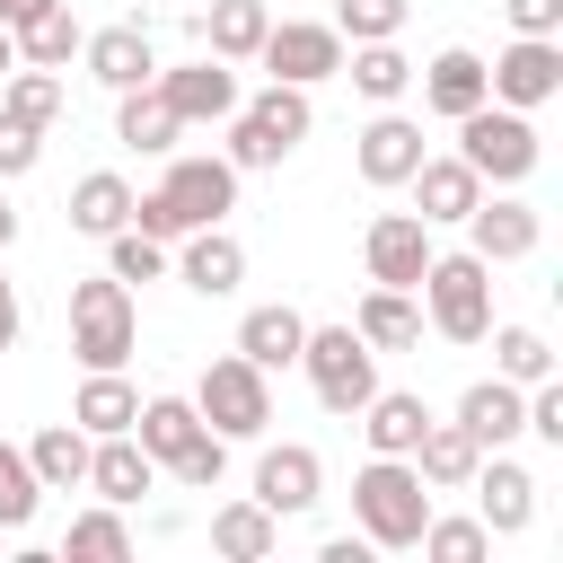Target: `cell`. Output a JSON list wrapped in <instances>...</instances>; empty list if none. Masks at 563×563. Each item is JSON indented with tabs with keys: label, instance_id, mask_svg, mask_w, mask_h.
<instances>
[{
	"label": "cell",
	"instance_id": "cb8c5ba5",
	"mask_svg": "<svg viewBox=\"0 0 563 563\" xmlns=\"http://www.w3.org/2000/svg\"><path fill=\"white\" fill-rule=\"evenodd\" d=\"M361 440H369V457H413V440H422V422H431V405L422 396H405V387H378L361 413Z\"/></svg>",
	"mask_w": 563,
	"mask_h": 563
},
{
	"label": "cell",
	"instance_id": "60d3db41",
	"mask_svg": "<svg viewBox=\"0 0 563 563\" xmlns=\"http://www.w3.org/2000/svg\"><path fill=\"white\" fill-rule=\"evenodd\" d=\"M35 501H44V484H35V466H26V449H18V440H0V528L18 537V528L35 519Z\"/></svg>",
	"mask_w": 563,
	"mask_h": 563
},
{
	"label": "cell",
	"instance_id": "3957f363",
	"mask_svg": "<svg viewBox=\"0 0 563 563\" xmlns=\"http://www.w3.org/2000/svg\"><path fill=\"white\" fill-rule=\"evenodd\" d=\"M413 299H422L431 334H449V343H484V325H493V264H484L475 246H457V255H440V246H431V264H422V282H413Z\"/></svg>",
	"mask_w": 563,
	"mask_h": 563
},
{
	"label": "cell",
	"instance_id": "ee69618b",
	"mask_svg": "<svg viewBox=\"0 0 563 563\" xmlns=\"http://www.w3.org/2000/svg\"><path fill=\"white\" fill-rule=\"evenodd\" d=\"M519 413H528V431H537V440H545V449H563V378H537V387H528V405H519Z\"/></svg>",
	"mask_w": 563,
	"mask_h": 563
},
{
	"label": "cell",
	"instance_id": "1f68e13d",
	"mask_svg": "<svg viewBox=\"0 0 563 563\" xmlns=\"http://www.w3.org/2000/svg\"><path fill=\"white\" fill-rule=\"evenodd\" d=\"M132 413H141V387H132L123 369H88V387L70 396V422H79L88 440H106V431H132Z\"/></svg>",
	"mask_w": 563,
	"mask_h": 563
},
{
	"label": "cell",
	"instance_id": "f6af8a7d",
	"mask_svg": "<svg viewBox=\"0 0 563 563\" xmlns=\"http://www.w3.org/2000/svg\"><path fill=\"white\" fill-rule=\"evenodd\" d=\"M35 158H44V132H35V123H18V114H0V185H9V176H26Z\"/></svg>",
	"mask_w": 563,
	"mask_h": 563
},
{
	"label": "cell",
	"instance_id": "f35d334b",
	"mask_svg": "<svg viewBox=\"0 0 563 563\" xmlns=\"http://www.w3.org/2000/svg\"><path fill=\"white\" fill-rule=\"evenodd\" d=\"M413 545H422L431 563H484V554H493V528H484V519H440V510H431Z\"/></svg>",
	"mask_w": 563,
	"mask_h": 563
},
{
	"label": "cell",
	"instance_id": "8992f818",
	"mask_svg": "<svg viewBox=\"0 0 563 563\" xmlns=\"http://www.w3.org/2000/svg\"><path fill=\"white\" fill-rule=\"evenodd\" d=\"M141 343V317H132V282L97 273V282H70V352L88 369H123Z\"/></svg>",
	"mask_w": 563,
	"mask_h": 563
},
{
	"label": "cell",
	"instance_id": "f1b7e54d",
	"mask_svg": "<svg viewBox=\"0 0 563 563\" xmlns=\"http://www.w3.org/2000/svg\"><path fill=\"white\" fill-rule=\"evenodd\" d=\"M273 545H282V519H273V510H264L255 493H246V501H220V510H211V554H229V563H264Z\"/></svg>",
	"mask_w": 563,
	"mask_h": 563
},
{
	"label": "cell",
	"instance_id": "f907efd6",
	"mask_svg": "<svg viewBox=\"0 0 563 563\" xmlns=\"http://www.w3.org/2000/svg\"><path fill=\"white\" fill-rule=\"evenodd\" d=\"M9 246H18V211L0 202V255H9Z\"/></svg>",
	"mask_w": 563,
	"mask_h": 563
},
{
	"label": "cell",
	"instance_id": "ab89813d",
	"mask_svg": "<svg viewBox=\"0 0 563 563\" xmlns=\"http://www.w3.org/2000/svg\"><path fill=\"white\" fill-rule=\"evenodd\" d=\"M413 0H334V35L343 44H378V35H405Z\"/></svg>",
	"mask_w": 563,
	"mask_h": 563
},
{
	"label": "cell",
	"instance_id": "f546056e",
	"mask_svg": "<svg viewBox=\"0 0 563 563\" xmlns=\"http://www.w3.org/2000/svg\"><path fill=\"white\" fill-rule=\"evenodd\" d=\"M264 26H273V9H264V0H211V9L194 18V35H202V53H220V62H255V44H264Z\"/></svg>",
	"mask_w": 563,
	"mask_h": 563
},
{
	"label": "cell",
	"instance_id": "603a6c76",
	"mask_svg": "<svg viewBox=\"0 0 563 563\" xmlns=\"http://www.w3.org/2000/svg\"><path fill=\"white\" fill-rule=\"evenodd\" d=\"M528 387H510V378H475L466 396H457V422L475 431V449H510L519 431H528Z\"/></svg>",
	"mask_w": 563,
	"mask_h": 563
},
{
	"label": "cell",
	"instance_id": "bcb514c9",
	"mask_svg": "<svg viewBox=\"0 0 563 563\" xmlns=\"http://www.w3.org/2000/svg\"><path fill=\"white\" fill-rule=\"evenodd\" d=\"M510 35H563V0H501Z\"/></svg>",
	"mask_w": 563,
	"mask_h": 563
},
{
	"label": "cell",
	"instance_id": "e575fe53",
	"mask_svg": "<svg viewBox=\"0 0 563 563\" xmlns=\"http://www.w3.org/2000/svg\"><path fill=\"white\" fill-rule=\"evenodd\" d=\"M123 220H132V185H123L114 167H97V176L70 185V229H79V238H114Z\"/></svg>",
	"mask_w": 563,
	"mask_h": 563
},
{
	"label": "cell",
	"instance_id": "9a60e30c",
	"mask_svg": "<svg viewBox=\"0 0 563 563\" xmlns=\"http://www.w3.org/2000/svg\"><path fill=\"white\" fill-rule=\"evenodd\" d=\"M361 255H369V282L413 290V282H422V264H431V220H422V211H378V220H369V238H361Z\"/></svg>",
	"mask_w": 563,
	"mask_h": 563
},
{
	"label": "cell",
	"instance_id": "d6a6232c",
	"mask_svg": "<svg viewBox=\"0 0 563 563\" xmlns=\"http://www.w3.org/2000/svg\"><path fill=\"white\" fill-rule=\"evenodd\" d=\"M88 449H97V440H88L79 422H44V431L26 440V466H35L44 493H70V484H88Z\"/></svg>",
	"mask_w": 563,
	"mask_h": 563
},
{
	"label": "cell",
	"instance_id": "836d02e7",
	"mask_svg": "<svg viewBox=\"0 0 563 563\" xmlns=\"http://www.w3.org/2000/svg\"><path fill=\"white\" fill-rule=\"evenodd\" d=\"M343 79H352L369 106H396V97L413 88V62L396 53V35H378V44H352V53H343Z\"/></svg>",
	"mask_w": 563,
	"mask_h": 563
},
{
	"label": "cell",
	"instance_id": "8fae6325",
	"mask_svg": "<svg viewBox=\"0 0 563 563\" xmlns=\"http://www.w3.org/2000/svg\"><path fill=\"white\" fill-rule=\"evenodd\" d=\"M466 493H475V519H484L493 537H519V528L537 519V475H528L510 449H484L475 475H466Z\"/></svg>",
	"mask_w": 563,
	"mask_h": 563
},
{
	"label": "cell",
	"instance_id": "7bdbcfd3",
	"mask_svg": "<svg viewBox=\"0 0 563 563\" xmlns=\"http://www.w3.org/2000/svg\"><path fill=\"white\" fill-rule=\"evenodd\" d=\"M167 475H176V484H194V493H220V475H229V440L202 422V431H194V449H185Z\"/></svg>",
	"mask_w": 563,
	"mask_h": 563
},
{
	"label": "cell",
	"instance_id": "7402d4cb",
	"mask_svg": "<svg viewBox=\"0 0 563 563\" xmlns=\"http://www.w3.org/2000/svg\"><path fill=\"white\" fill-rule=\"evenodd\" d=\"M299 343H308V317H299V308H282V299L238 317V352H246L264 378H273V369H299Z\"/></svg>",
	"mask_w": 563,
	"mask_h": 563
},
{
	"label": "cell",
	"instance_id": "6da1fadb",
	"mask_svg": "<svg viewBox=\"0 0 563 563\" xmlns=\"http://www.w3.org/2000/svg\"><path fill=\"white\" fill-rule=\"evenodd\" d=\"M229 211H238V167L229 158H176L167 150V176L150 194H132V229L158 238V246H176L185 229H211Z\"/></svg>",
	"mask_w": 563,
	"mask_h": 563
},
{
	"label": "cell",
	"instance_id": "44dd1931",
	"mask_svg": "<svg viewBox=\"0 0 563 563\" xmlns=\"http://www.w3.org/2000/svg\"><path fill=\"white\" fill-rule=\"evenodd\" d=\"M413 79H422V106H431V114H449V123H457V114H475V106L493 97V88H484V53H466V44L431 53V70H413Z\"/></svg>",
	"mask_w": 563,
	"mask_h": 563
},
{
	"label": "cell",
	"instance_id": "52a82bcc",
	"mask_svg": "<svg viewBox=\"0 0 563 563\" xmlns=\"http://www.w3.org/2000/svg\"><path fill=\"white\" fill-rule=\"evenodd\" d=\"M194 413H202L220 440H264V422H273V378H264L246 352H220V361H202V378H194Z\"/></svg>",
	"mask_w": 563,
	"mask_h": 563
},
{
	"label": "cell",
	"instance_id": "816d5d0a",
	"mask_svg": "<svg viewBox=\"0 0 563 563\" xmlns=\"http://www.w3.org/2000/svg\"><path fill=\"white\" fill-rule=\"evenodd\" d=\"M9 70H18V35L0 26V79H9Z\"/></svg>",
	"mask_w": 563,
	"mask_h": 563
},
{
	"label": "cell",
	"instance_id": "74e56055",
	"mask_svg": "<svg viewBox=\"0 0 563 563\" xmlns=\"http://www.w3.org/2000/svg\"><path fill=\"white\" fill-rule=\"evenodd\" d=\"M62 554H70V563H123V554H132V528H123V510H114V501L79 510V519H70V537H62Z\"/></svg>",
	"mask_w": 563,
	"mask_h": 563
},
{
	"label": "cell",
	"instance_id": "9c48e42d",
	"mask_svg": "<svg viewBox=\"0 0 563 563\" xmlns=\"http://www.w3.org/2000/svg\"><path fill=\"white\" fill-rule=\"evenodd\" d=\"M484 88H493V106H519V114L554 106L563 97V35H510V53L484 62Z\"/></svg>",
	"mask_w": 563,
	"mask_h": 563
},
{
	"label": "cell",
	"instance_id": "8d00e7d4",
	"mask_svg": "<svg viewBox=\"0 0 563 563\" xmlns=\"http://www.w3.org/2000/svg\"><path fill=\"white\" fill-rule=\"evenodd\" d=\"M0 114H18V123H35V132H53V114H62V70L18 62V70L0 79Z\"/></svg>",
	"mask_w": 563,
	"mask_h": 563
},
{
	"label": "cell",
	"instance_id": "681fc988",
	"mask_svg": "<svg viewBox=\"0 0 563 563\" xmlns=\"http://www.w3.org/2000/svg\"><path fill=\"white\" fill-rule=\"evenodd\" d=\"M44 0H0V26H18V18H35Z\"/></svg>",
	"mask_w": 563,
	"mask_h": 563
},
{
	"label": "cell",
	"instance_id": "e0dca14e",
	"mask_svg": "<svg viewBox=\"0 0 563 563\" xmlns=\"http://www.w3.org/2000/svg\"><path fill=\"white\" fill-rule=\"evenodd\" d=\"M176 282L194 290V299H229L238 282H246V246L211 220V229H185L176 238Z\"/></svg>",
	"mask_w": 563,
	"mask_h": 563
},
{
	"label": "cell",
	"instance_id": "c3c4849f",
	"mask_svg": "<svg viewBox=\"0 0 563 563\" xmlns=\"http://www.w3.org/2000/svg\"><path fill=\"white\" fill-rule=\"evenodd\" d=\"M9 343H18V290L0 282V352H9Z\"/></svg>",
	"mask_w": 563,
	"mask_h": 563
},
{
	"label": "cell",
	"instance_id": "484cf974",
	"mask_svg": "<svg viewBox=\"0 0 563 563\" xmlns=\"http://www.w3.org/2000/svg\"><path fill=\"white\" fill-rule=\"evenodd\" d=\"M352 334H361L369 352H413V343H422V299H413V290H387V282H378V290H369V299L352 308Z\"/></svg>",
	"mask_w": 563,
	"mask_h": 563
},
{
	"label": "cell",
	"instance_id": "4fadbf2b",
	"mask_svg": "<svg viewBox=\"0 0 563 563\" xmlns=\"http://www.w3.org/2000/svg\"><path fill=\"white\" fill-rule=\"evenodd\" d=\"M150 88L176 106V123H229V114H238V62H220V53L176 62V70H158Z\"/></svg>",
	"mask_w": 563,
	"mask_h": 563
},
{
	"label": "cell",
	"instance_id": "83f0119b",
	"mask_svg": "<svg viewBox=\"0 0 563 563\" xmlns=\"http://www.w3.org/2000/svg\"><path fill=\"white\" fill-rule=\"evenodd\" d=\"M194 431H202V413H194V396H141V413H132V440L158 457V475L194 449Z\"/></svg>",
	"mask_w": 563,
	"mask_h": 563
},
{
	"label": "cell",
	"instance_id": "7dc6e473",
	"mask_svg": "<svg viewBox=\"0 0 563 563\" xmlns=\"http://www.w3.org/2000/svg\"><path fill=\"white\" fill-rule=\"evenodd\" d=\"M325 563H369V537H325Z\"/></svg>",
	"mask_w": 563,
	"mask_h": 563
},
{
	"label": "cell",
	"instance_id": "7a4b0ae2",
	"mask_svg": "<svg viewBox=\"0 0 563 563\" xmlns=\"http://www.w3.org/2000/svg\"><path fill=\"white\" fill-rule=\"evenodd\" d=\"M308 123H317V106H308V88H290V79H273L264 97H238V114H229V167L238 176H255V167H282L299 141H308Z\"/></svg>",
	"mask_w": 563,
	"mask_h": 563
},
{
	"label": "cell",
	"instance_id": "ffe728a7",
	"mask_svg": "<svg viewBox=\"0 0 563 563\" xmlns=\"http://www.w3.org/2000/svg\"><path fill=\"white\" fill-rule=\"evenodd\" d=\"M405 185H413V211H422L431 229H449V220H466V211L484 202V176H475L457 150H449V158H431V150H422V167H413Z\"/></svg>",
	"mask_w": 563,
	"mask_h": 563
},
{
	"label": "cell",
	"instance_id": "30bf717a",
	"mask_svg": "<svg viewBox=\"0 0 563 563\" xmlns=\"http://www.w3.org/2000/svg\"><path fill=\"white\" fill-rule=\"evenodd\" d=\"M343 35L334 26H317V18H282V26H264V44H255V62L273 70V79H290V88H317V79H343Z\"/></svg>",
	"mask_w": 563,
	"mask_h": 563
},
{
	"label": "cell",
	"instance_id": "ac0fdd59",
	"mask_svg": "<svg viewBox=\"0 0 563 563\" xmlns=\"http://www.w3.org/2000/svg\"><path fill=\"white\" fill-rule=\"evenodd\" d=\"M352 167H361V185H405L413 167H422V123L413 114H369L361 123V150H352Z\"/></svg>",
	"mask_w": 563,
	"mask_h": 563
},
{
	"label": "cell",
	"instance_id": "4dcf8cb0",
	"mask_svg": "<svg viewBox=\"0 0 563 563\" xmlns=\"http://www.w3.org/2000/svg\"><path fill=\"white\" fill-rule=\"evenodd\" d=\"M9 35H18V62H35V70H70V53H79V35H88V26L70 18V0H44V9H35V18H18Z\"/></svg>",
	"mask_w": 563,
	"mask_h": 563
},
{
	"label": "cell",
	"instance_id": "d4e9b609",
	"mask_svg": "<svg viewBox=\"0 0 563 563\" xmlns=\"http://www.w3.org/2000/svg\"><path fill=\"white\" fill-rule=\"evenodd\" d=\"M475 457H484V449H475V431H466V422H440V413H431V422H422V440H413V475H422L431 493H466Z\"/></svg>",
	"mask_w": 563,
	"mask_h": 563
},
{
	"label": "cell",
	"instance_id": "2e32d148",
	"mask_svg": "<svg viewBox=\"0 0 563 563\" xmlns=\"http://www.w3.org/2000/svg\"><path fill=\"white\" fill-rule=\"evenodd\" d=\"M317 493H325V457H317L308 440H282V449H264V457H255V501H264L273 519L317 510Z\"/></svg>",
	"mask_w": 563,
	"mask_h": 563
},
{
	"label": "cell",
	"instance_id": "4316f807",
	"mask_svg": "<svg viewBox=\"0 0 563 563\" xmlns=\"http://www.w3.org/2000/svg\"><path fill=\"white\" fill-rule=\"evenodd\" d=\"M176 132H185V123H176V106H167L158 88H123V97H114V141H123V150L167 158V150H176Z\"/></svg>",
	"mask_w": 563,
	"mask_h": 563
},
{
	"label": "cell",
	"instance_id": "d6986e66",
	"mask_svg": "<svg viewBox=\"0 0 563 563\" xmlns=\"http://www.w3.org/2000/svg\"><path fill=\"white\" fill-rule=\"evenodd\" d=\"M88 493L114 501V510H132L141 493H158V457H150L132 431H106V440L88 449Z\"/></svg>",
	"mask_w": 563,
	"mask_h": 563
},
{
	"label": "cell",
	"instance_id": "ba28073f",
	"mask_svg": "<svg viewBox=\"0 0 563 563\" xmlns=\"http://www.w3.org/2000/svg\"><path fill=\"white\" fill-rule=\"evenodd\" d=\"M299 369H308V387H317L325 413H361V405L378 396V352H369L352 325H308Z\"/></svg>",
	"mask_w": 563,
	"mask_h": 563
},
{
	"label": "cell",
	"instance_id": "277c9868",
	"mask_svg": "<svg viewBox=\"0 0 563 563\" xmlns=\"http://www.w3.org/2000/svg\"><path fill=\"white\" fill-rule=\"evenodd\" d=\"M352 519H361L369 545L405 554V545L422 537V519H431V484L413 475V457H369V466L352 475Z\"/></svg>",
	"mask_w": 563,
	"mask_h": 563
},
{
	"label": "cell",
	"instance_id": "5bb4252c",
	"mask_svg": "<svg viewBox=\"0 0 563 563\" xmlns=\"http://www.w3.org/2000/svg\"><path fill=\"white\" fill-rule=\"evenodd\" d=\"M457 229H466V246H475L484 264H519V255H537V238H545L537 202H519L510 185H501V194H484V202H475Z\"/></svg>",
	"mask_w": 563,
	"mask_h": 563
},
{
	"label": "cell",
	"instance_id": "b9f144b4",
	"mask_svg": "<svg viewBox=\"0 0 563 563\" xmlns=\"http://www.w3.org/2000/svg\"><path fill=\"white\" fill-rule=\"evenodd\" d=\"M106 273H114V282H158V273H167V246H158V238H141V229L123 220V229L106 238Z\"/></svg>",
	"mask_w": 563,
	"mask_h": 563
},
{
	"label": "cell",
	"instance_id": "7c38bea8",
	"mask_svg": "<svg viewBox=\"0 0 563 563\" xmlns=\"http://www.w3.org/2000/svg\"><path fill=\"white\" fill-rule=\"evenodd\" d=\"M79 62H88V79H97V88H114V97L158 79V44H150V26H141V18H114V26L79 35Z\"/></svg>",
	"mask_w": 563,
	"mask_h": 563
},
{
	"label": "cell",
	"instance_id": "5b68a950",
	"mask_svg": "<svg viewBox=\"0 0 563 563\" xmlns=\"http://www.w3.org/2000/svg\"><path fill=\"white\" fill-rule=\"evenodd\" d=\"M457 158L484 176V185H528L537 176V158H545V141H537V123L519 114V106H475V114H457Z\"/></svg>",
	"mask_w": 563,
	"mask_h": 563
},
{
	"label": "cell",
	"instance_id": "d590c367",
	"mask_svg": "<svg viewBox=\"0 0 563 563\" xmlns=\"http://www.w3.org/2000/svg\"><path fill=\"white\" fill-rule=\"evenodd\" d=\"M484 334H493V378H510V387L554 378V343L537 325H484Z\"/></svg>",
	"mask_w": 563,
	"mask_h": 563
}]
</instances>
